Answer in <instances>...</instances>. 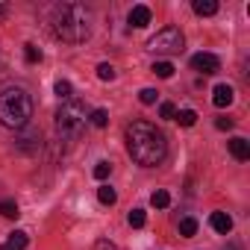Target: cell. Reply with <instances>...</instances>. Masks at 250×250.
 Masks as SVG:
<instances>
[{"mask_svg":"<svg viewBox=\"0 0 250 250\" xmlns=\"http://www.w3.org/2000/svg\"><path fill=\"white\" fill-rule=\"evenodd\" d=\"M127 150L139 165L153 168L168 156V142L150 121H133L127 127Z\"/></svg>","mask_w":250,"mask_h":250,"instance_id":"cell-1","label":"cell"},{"mask_svg":"<svg viewBox=\"0 0 250 250\" xmlns=\"http://www.w3.org/2000/svg\"><path fill=\"white\" fill-rule=\"evenodd\" d=\"M50 27L53 36L68 42V44H83L88 39V15L77 3H59L50 12Z\"/></svg>","mask_w":250,"mask_h":250,"instance_id":"cell-2","label":"cell"},{"mask_svg":"<svg viewBox=\"0 0 250 250\" xmlns=\"http://www.w3.org/2000/svg\"><path fill=\"white\" fill-rule=\"evenodd\" d=\"M33 118V97L21 85H9L0 91V124L9 130L27 127Z\"/></svg>","mask_w":250,"mask_h":250,"instance_id":"cell-3","label":"cell"},{"mask_svg":"<svg viewBox=\"0 0 250 250\" xmlns=\"http://www.w3.org/2000/svg\"><path fill=\"white\" fill-rule=\"evenodd\" d=\"M85 127V106L83 100H65L56 109V133L62 139H77Z\"/></svg>","mask_w":250,"mask_h":250,"instance_id":"cell-4","label":"cell"},{"mask_svg":"<svg viewBox=\"0 0 250 250\" xmlns=\"http://www.w3.org/2000/svg\"><path fill=\"white\" fill-rule=\"evenodd\" d=\"M153 53H165V56H171V53H180L183 47H186V39H183V33L177 30V27H165V30H159L153 39H150V44H147Z\"/></svg>","mask_w":250,"mask_h":250,"instance_id":"cell-5","label":"cell"},{"mask_svg":"<svg viewBox=\"0 0 250 250\" xmlns=\"http://www.w3.org/2000/svg\"><path fill=\"white\" fill-rule=\"evenodd\" d=\"M191 68H194L197 74H215V71L221 68V62H218V56H212V53H194V56H191Z\"/></svg>","mask_w":250,"mask_h":250,"instance_id":"cell-6","label":"cell"},{"mask_svg":"<svg viewBox=\"0 0 250 250\" xmlns=\"http://www.w3.org/2000/svg\"><path fill=\"white\" fill-rule=\"evenodd\" d=\"M232 97H235V91H232V85H227V83L215 85V91H212V103H215L218 109L229 106V103H232Z\"/></svg>","mask_w":250,"mask_h":250,"instance_id":"cell-7","label":"cell"},{"mask_svg":"<svg viewBox=\"0 0 250 250\" xmlns=\"http://www.w3.org/2000/svg\"><path fill=\"white\" fill-rule=\"evenodd\" d=\"M27 244H30V235L24 229H15L3 244H0V250H27Z\"/></svg>","mask_w":250,"mask_h":250,"instance_id":"cell-8","label":"cell"},{"mask_svg":"<svg viewBox=\"0 0 250 250\" xmlns=\"http://www.w3.org/2000/svg\"><path fill=\"white\" fill-rule=\"evenodd\" d=\"M209 224H212V229L221 232V235H227V232L232 229V218H229L227 212H212V215H209Z\"/></svg>","mask_w":250,"mask_h":250,"instance_id":"cell-9","label":"cell"},{"mask_svg":"<svg viewBox=\"0 0 250 250\" xmlns=\"http://www.w3.org/2000/svg\"><path fill=\"white\" fill-rule=\"evenodd\" d=\"M229 153H232L238 162H247V159H250V142H247V139H232V142H229Z\"/></svg>","mask_w":250,"mask_h":250,"instance_id":"cell-10","label":"cell"},{"mask_svg":"<svg viewBox=\"0 0 250 250\" xmlns=\"http://www.w3.org/2000/svg\"><path fill=\"white\" fill-rule=\"evenodd\" d=\"M130 24L139 27V30L147 27V24H150V9H147V6H133V9H130Z\"/></svg>","mask_w":250,"mask_h":250,"instance_id":"cell-11","label":"cell"},{"mask_svg":"<svg viewBox=\"0 0 250 250\" xmlns=\"http://www.w3.org/2000/svg\"><path fill=\"white\" fill-rule=\"evenodd\" d=\"M191 9H194V15L206 18V15H215V12H218V3H215V0H194Z\"/></svg>","mask_w":250,"mask_h":250,"instance_id":"cell-12","label":"cell"},{"mask_svg":"<svg viewBox=\"0 0 250 250\" xmlns=\"http://www.w3.org/2000/svg\"><path fill=\"white\" fill-rule=\"evenodd\" d=\"M150 71H153V74H156L159 80H171L177 68H174L171 62H153V68H150Z\"/></svg>","mask_w":250,"mask_h":250,"instance_id":"cell-13","label":"cell"},{"mask_svg":"<svg viewBox=\"0 0 250 250\" xmlns=\"http://www.w3.org/2000/svg\"><path fill=\"white\" fill-rule=\"evenodd\" d=\"M174 121H180V127H194V124H197V112L194 109H180V115H174Z\"/></svg>","mask_w":250,"mask_h":250,"instance_id":"cell-14","label":"cell"},{"mask_svg":"<svg viewBox=\"0 0 250 250\" xmlns=\"http://www.w3.org/2000/svg\"><path fill=\"white\" fill-rule=\"evenodd\" d=\"M150 203H153L156 209H168V206H171V194H168L165 188H159V191L150 194Z\"/></svg>","mask_w":250,"mask_h":250,"instance_id":"cell-15","label":"cell"},{"mask_svg":"<svg viewBox=\"0 0 250 250\" xmlns=\"http://www.w3.org/2000/svg\"><path fill=\"white\" fill-rule=\"evenodd\" d=\"M97 200H100L103 206H112V203L118 200V194H115V188H109V186H100V188H97Z\"/></svg>","mask_w":250,"mask_h":250,"instance_id":"cell-16","label":"cell"},{"mask_svg":"<svg viewBox=\"0 0 250 250\" xmlns=\"http://www.w3.org/2000/svg\"><path fill=\"white\" fill-rule=\"evenodd\" d=\"M0 215L15 221V218L21 215V212H18V203H15V200H0Z\"/></svg>","mask_w":250,"mask_h":250,"instance_id":"cell-17","label":"cell"},{"mask_svg":"<svg viewBox=\"0 0 250 250\" xmlns=\"http://www.w3.org/2000/svg\"><path fill=\"white\" fill-rule=\"evenodd\" d=\"M194 232H197V221H194V218H183V221H180V235H183V238H191Z\"/></svg>","mask_w":250,"mask_h":250,"instance_id":"cell-18","label":"cell"},{"mask_svg":"<svg viewBox=\"0 0 250 250\" xmlns=\"http://www.w3.org/2000/svg\"><path fill=\"white\" fill-rule=\"evenodd\" d=\"M88 121L94 124V127H106V124H109V112H106V109H94V112L88 115Z\"/></svg>","mask_w":250,"mask_h":250,"instance_id":"cell-19","label":"cell"},{"mask_svg":"<svg viewBox=\"0 0 250 250\" xmlns=\"http://www.w3.org/2000/svg\"><path fill=\"white\" fill-rule=\"evenodd\" d=\"M24 59H27L30 65H36V62H42V50H39L36 44H24Z\"/></svg>","mask_w":250,"mask_h":250,"instance_id":"cell-20","label":"cell"},{"mask_svg":"<svg viewBox=\"0 0 250 250\" xmlns=\"http://www.w3.org/2000/svg\"><path fill=\"white\" fill-rule=\"evenodd\" d=\"M97 77H100L103 83H109V80H115V68H112L109 62H100V65H97Z\"/></svg>","mask_w":250,"mask_h":250,"instance_id":"cell-21","label":"cell"},{"mask_svg":"<svg viewBox=\"0 0 250 250\" xmlns=\"http://www.w3.org/2000/svg\"><path fill=\"white\" fill-rule=\"evenodd\" d=\"M156 97H159V91H156V88H142V91H139V100H142L145 106L156 103Z\"/></svg>","mask_w":250,"mask_h":250,"instance_id":"cell-22","label":"cell"},{"mask_svg":"<svg viewBox=\"0 0 250 250\" xmlns=\"http://www.w3.org/2000/svg\"><path fill=\"white\" fill-rule=\"evenodd\" d=\"M127 221H130V227H136V229H139V227H145V221H147V215H145L142 209H133Z\"/></svg>","mask_w":250,"mask_h":250,"instance_id":"cell-23","label":"cell"},{"mask_svg":"<svg viewBox=\"0 0 250 250\" xmlns=\"http://www.w3.org/2000/svg\"><path fill=\"white\" fill-rule=\"evenodd\" d=\"M109 174H112V162H97V165H94V177H97V180H106Z\"/></svg>","mask_w":250,"mask_h":250,"instance_id":"cell-24","label":"cell"},{"mask_svg":"<svg viewBox=\"0 0 250 250\" xmlns=\"http://www.w3.org/2000/svg\"><path fill=\"white\" fill-rule=\"evenodd\" d=\"M56 94H59L62 100H71V83H68V80H59V83H56Z\"/></svg>","mask_w":250,"mask_h":250,"instance_id":"cell-25","label":"cell"},{"mask_svg":"<svg viewBox=\"0 0 250 250\" xmlns=\"http://www.w3.org/2000/svg\"><path fill=\"white\" fill-rule=\"evenodd\" d=\"M159 115H162V118H174V115H177L174 103H162V106H159Z\"/></svg>","mask_w":250,"mask_h":250,"instance_id":"cell-26","label":"cell"},{"mask_svg":"<svg viewBox=\"0 0 250 250\" xmlns=\"http://www.w3.org/2000/svg\"><path fill=\"white\" fill-rule=\"evenodd\" d=\"M215 127H218V130H232V118H218Z\"/></svg>","mask_w":250,"mask_h":250,"instance_id":"cell-27","label":"cell"},{"mask_svg":"<svg viewBox=\"0 0 250 250\" xmlns=\"http://www.w3.org/2000/svg\"><path fill=\"white\" fill-rule=\"evenodd\" d=\"M97 250H115V247H112V244H106V241H100V244H97Z\"/></svg>","mask_w":250,"mask_h":250,"instance_id":"cell-28","label":"cell"},{"mask_svg":"<svg viewBox=\"0 0 250 250\" xmlns=\"http://www.w3.org/2000/svg\"><path fill=\"white\" fill-rule=\"evenodd\" d=\"M227 250H241V247L238 244H227Z\"/></svg>","mask_w":250,"mask_h":250,"instance_id":"cell-29","label":"cell"}]
</instances>
